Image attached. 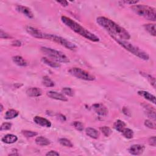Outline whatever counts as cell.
Wrapping results in <instances>:
<instances>
[{
	"label": "cell",
	"mask_w": 156,
	"mask_h": 156,
	"mask_svg": "<svg viewBox=\"0 0 156 156\" xmlns=\"http://www.w3.org/2000/svg\"><path fill=\"white\" fill-rule=\"evenodd\" d=\"M96 22L101 27L108 31L112 37L123 40H127L131 38L129 33L124 28L109 18L104 17H98L96 18Z\"/></svg>",
	"instance_id": "6da1fadb"
},
{
	"label": "cell",
	"mask_w": 156,
	"mask_h": 156,
	"mask_svg": "<svg viewBox=\"0 0 156 156\" xmlns=\"http://www.w3.org/2000/svg\"><path fill=\"white\" fill-rule=\"evenodd\" d=\"M61 21L65 26L70 28L71 30L78 34L84 37V38L93 42H98L100 41V38H99L98 36L90 32L87 29H86V28L82 26L81 24H79L73 20L71 19L70 18L65 16H62Z\"/></svg>",
	"instance_id": "7a4b0ae2"
},
{
	"label": "cell",
	"mask_w": 156,
	"mask_h": 156,
	"mask_svg": "<svg viewBox=\"0 0 156 156\" xmlns=\"http://www.w3.org/2000/svg\"><path fill=\"white\" fill-rule=\"evenodd\" d=\"M113 39H114L117 42H118V44L121 45L122 47H123L125 50L127 51H128L131 53L133 54L134 55L137 56L138 58H140L141 59H143L144 61H148L149 59V55L143 51L142 50H141L138 47L132 45V44L129 43L126 40H123L119 39L118 38L114 37H112Z\"/></svg>",
	"instance_id": "3957f363"
},
{
	"label": "cell",
	"mask_w": 156,
	"mask_h": 156,
	"mask_svg": "<svg viewBox=\"0 0 156 156\" xmlns=\"http://www.w3.org/2000/svg\"><path fill=\"white\" fill-rule=\"evenodd\" d=\"M132 10L137 15L142 17L148 20L155 21L156 20L155 9L146 5H134L131 7Z\"/></svg>",
	"instance_id": "277c9868"
},
{
	"label": "cell",
	"mask_w": 156,
	"mask_h": 156,
	"mask_svg": "<svg viewBox=\"0 0 156 156\" xmlns=\"http://www.w3.org/2000/svg\"><path fill=\"white\" fill-rule=\"evenodd\" d=\"M40 50L44 54L49 57L50 58H51L53 61H56L57 62L64 64L69 62V59L63 52L61 51L45 47H41Z\"/></svg>",
	"instance_id": "5b68a950"
},
{
	"label": "cell",
	"mask_w": 156,
	"mask_h": 156,
	"mask_svg": "<svg viewBox=\"0 0 156 156\" xmlns=\"http://www.w3.org/2000/svg\"><path fill=\"white\" fill-rule=\"evenodd\" d=\"M44 39H47L54 41L55 43L58 44L64 47L67 49L72 51H74L77 48V47L74 44H73L72 42H71L68 40H67L66 38H64L60 36L45 33Z\"/></svg>",
	"instance_id": "8992f818"
},
{
	"label": "cell",
	"mask_w": 156,
	"mask_h": 156,
	"mask_svg": "<svg viewBox=\"0 0 156 156\" xmlns=\"http://www.w3.org/2000/svg\"><path fill=\"white\" fill-rule=\"evenodd\" d=\"M68 73L76 78L84 81H92L95 79V77L89 72L77 67L70 68L68 70Z\"/></svg>",
	"instance_id": "52a82bcc"
},
{
	"label": "cell",
	"mask_w": 156,
	"mask_h": 156,
	"mask_svg": "<svg viewBox=\"0 0 156 156\" xmlns=\"http://www.w3.org/2000/svg\"><path fill=\"white\" fill-rule=\"evenodd\" d=\"M26 30L28 34H30L31 36H33L34 38L44 39L45 33H42L39 30L37 29V28H35L32 26H27L26 27Z\"/></svg>",
	"instance_id": "ba28073f"
},
{
	"label": "cell",
	"mask_w": 156,
	"mask_h": 156,
	"mask_svg": "<svg viewBox=\"0 0 156 156\" xmlns=\"http://www.w3.org/2000/svg\"><path fill=\"white\" fill-rule=\"evenodd\" d=\"M145 151V146L141 145H134L129 148V152L134 155L142 154Z\"/></svg>",
	"instance_id": "9c48e42d"
},
{
	"label": "cell",
	"mask_w": 156,
	"mask_h": 156,
	"mask_svg": "<svg viewBox=\"0 0 156 156\" xmlns=\"http://www.w3.org/2000/svg\"><path fill=\"white\" fill-rule=\"evenodd\" d=\"M16 10L23 14L25 16H26L27 18H34V14L32 12V11L31 10V9L30 8H28L26 6H21V5H18L16 6Z\"/></svg>",
	"instance_id": "30bf717a"
},
{
	"label": "cell",
	"mask_w": 156,
	"mask_h": 156,
	"mask_svg": "<svg viewBox=\"0 0 156 156\" xmlns=\"http://www.w3.org/2000/svg\"><path fill=\"white\" fill-rule=\"evenodd\" d=\"M47 95L49 98H50L51 99H54V100H59V101H68L67 98H66V96H64V94L58 93L57 92L49 91L47 92Z\"/></svg>",
	"instance_id": "8fae6325"
},
{
	"label": "cell",
	"mask_w": 156,
	"mask_h": 156,
	"mask_svg": "<svg viewBox=\"0 0 156 156\" xmlns=\"http://www.w3.org/2000/svg\"><path fill=\"white\" fill-rule=\"evenodd\" d=\"M94 111L100 116H106L108 113L107 108L101 104H95L93 106Z\"/></svg>",
	"instance_id": "7c38bea8"
},
{
	"label": "cell",
	"mask_w": 156,
	"mask_h": 156,
	"mask_svg": "<svg viewBox=\"0 0 156 156\" xmlns=\"http://www.w3.org/2000/svg\"><path fill=\"white\" fill-rule=\"evenodd\" d=\"M34 121L38 125H40L42 127H50L51 126V123L49 120H48L46 118H42L41 117H38V116L35 117L34 118Z\"/></svg>",
	"instance_id": "4fadbf2b"
},
{
	"label": "cell",
	"mask_w": 156,
	"mask_h": 156,
	"mask_svg": "<svg viewBox=\"0 0 156 156\" xmlns=\"http://www.w3.org/2000/svg\"><path fill=\"white\" fill-rule=\"evenodd\" d=\"M26 94L30 97H38L42 95V91L37 87H30L27 89Z\"/></svg>",
	"instance_id": "5bb4252c"
},
{
	"label": "cell",
	"mask_w": 156,
	"mask_h": 156,
	"mask_svg": "<svg viewBox=\"0 0 156 156\" xmlns=\"http://www.w3.org/2000/svg\"><path fill=\"white\" fill-rule=\"evenodd\" d=\"M138 94L140 96L143 97L148 101L154 104H155V96L152 94H151L150 93L146 92V91H138Z\"/></svg>",
	"instance_id": "9a60e30c"
},
{
	"label": "cell",
	"mask_w": 156,
	"mask_h": 156,
	"mask_svg": "<svg viewBox=\"0 0 156 156\" xmlns=\"http://www.w3.org/2000/svg\"><path fill=\"white\" fill-rule=\"evenodd\" d=\"M17 140H18V137L16 135H13V134L6 135L1 139V141L3 143H5L7 144L14 143H16Z\"/></svg>",
	"instance_id": "2e32d148"
},
{
	"label": "cell",
	"mask_w": 156,
	"mask_h": 156,
	"mask_svg": "<svg viewBox=\"0 0 156 156\" xmlns=\"http://www.w3.org/2000/svg\"><path fill=\"white\" fill-rule=\"evenodd\" d=\"M35 141L37 145H39V146H48L51 143L50 141L48 138H47L43 136L37 137L35 138Z\"/></svg>",
	"instance_id": "e0dca14e"
},
{
	"label": "cell",
	"mask_w": 156,
	"mask_h": 156,
	"mask_svg": "<svg viewBox=\"0 0 156 156\" xmlns=\"http://www.w3.org/2000/svg\"><path fill=\"white\" fill-rule=\"evenodd\" d=\"M143 107L146 109V115H148V117L155 121V110L148 104H144Z\"/></svg>",
	"instance_id": "ac0fdd59"
},
{
	"label": "cell",
	"mask_w": 156,
	"mask_h": 156,
	"mask_svg": "<svg viewBox=\"0 0 156 156\" xmlns=\"http://www.w3.org/2000/svg\"><path fill=\"white\" fill-rule=\"evenodd\" d=\"M12 61L18 66L26 67L27 65V62L22 58L21 56H20V55H16V56L13 57Z\"/></svg>",
	"instance_id": "d6986e66"
},
{
	"label": "cell",
	"mask_w": 156,
	"mask_h": 156,
	"mask_svg": "<svg viewBox=\"0 0 156 156\" xmlns=\"http://www.w3.org/2000/svg\"><path fill=\"white\" fill-rule=\"evenodd\" d=\"M19 115V112L15 109H10L8 110L4 115V118L6 120H11L15 118Z\"/></svg>",
	"instance_id": "ffe728a7"
},
{
	"label": "cell",
	"mask_w": 156,
	"mask_h": 156,
	"mask_svg": "<svg viewBox=\"0 0 156 156\" xmlns=\"http://www.w3.org/2000/svg\"><path fill=\"white\" fill-rule=\"evenodd\" d=\"M86 133L88 136L94 139H97L100 137V132L96 129L92 128V127H88V128H87L86 129Z\"/></svg>",
	"instance_id": "44dd1931"
},
{
	"label": "cell",
	"mask_w": 156,
	"mask_h": 156,
	"mask_svg": "<svg viewBox=\"0 0 156 156\" xmlns=\"http://www.w3.org/2000/svg\"><path fill=\"white\" fill-rule=\"evenodd\" d=\"M126 126V123L123 121H121L120 120L116 121L114 123V124H113V127H114V129L120 132H121L123 130V129L125 128Z\"/></svg>",
	"instance_id": "7402d4cb"
},
{
	"label": "cell",
	"mask_w": 156,
	"mask_h": 156,
	"mask_svg": "<svg viewBox=\"0 0 156 156\" xmlns=\"http://www.w3.org/2000/svg\"><path fill=\"white\" fill-rule=\"evenodd\" d=\"M41 61L43 62L45 64H46L52 68H58L61 67V65L59 64L58 63L54 62L53 61L50 60V59H48L47 58H42Z\"/></svg>",
	"instance_id": "603a6c76"
},
{
	"label": "cell",
	"mask_w": 156,
	"mask_h": 156,
	"mask_svg": "<svg viewBox=\"0 0 156 156\" xmlns=\"http://www.w3.org/2000/svg\"><path fill=\"white\" fill-rule=\"evenodd\" d=\"M145 30L151 35L155 36V24H146L143 26Z\"/></svg>",
	"instance_id": "cb8c5ba5"
},
{
	"label": "cell",
	"mask_w": 156,
	"mask_h": 156,
	"mask_svg": "<svg viewBox=\"0 0 156 156\" xmlns=\"http://www.w3.org/2000/svg\"><path fill=\"white\" fill-rule=\"evenodd\" d=\"M42 84L47 87H52L54 86V82L48 76H47L43 78Z\"/></svg>",
	"instance_id": "d4e9b609"
},
{
	"label": "cell",
	"mask_w": 156,
	"mask_h": 156,
	"mask_svg": "<svg viewBox=\"0 0 156 156\" xmlns=\"http://www.w3.org/2000/svg\"><path fill=\"white\" fill-rule=\"evenodd\" d=\"M123 134V135L126 138H128V139H131L134 136V132L132 129H129V128H126L125 127L124 129H123V130L121 132Z\"/></svg>",
	"instance_id": "484cf974"
},
{
	"label": "cell",
	"mask_w": 156,
	"mask_h": 156,
	"mask_svg": "<svg viewBox=\"0 0 156 156\" xmlns=\"http://www.w3.org/2000/svg\"><path fill=\"white\" fill-rule=\"evenodd\" d=\"M59 142L64 146L66 147H69V148H72L73 146V143H72V141H71L67 139V138H60L59 140Z\"/></svg>",
	"instance_id": "4316f807"
},
{
	"label": "cell",
	"mask_w": 156,
	"mask_h": 156,
	"mask_svg": "<svg viewBox=\"0 0 156 156\" xmlns=\"http://www.w3.org/2000/svg\"><path fill=\"white\" fill-rule=\"evenodd\" d=\"M100 131L103 132V134L106 136V137H109L112 133V131L110 127L107 126H103L100 127Z\"/></svg>",
	"instance_id": "83f0119b"
},
{
	"label": "cell",
	"mask_w": 156,
	"mask_h": 156,
	"mask_svg": "<svg viewBox=\"0 0 156 156\" xmlns=\"http://www.w3.org/2000/svg\"><path fill=\"white\" fill-rule=\"evenodd\" d=\"M22 134L26 138H31V137H35L36 135H37V133L34 131H27V130H24V131H22Z\"/></svg>",
	"instance_id": "f1b7e54d"
},
{
	"label": "cell",
	"mask_w": 156,
	"mask_h": 156,
	"mask_svg": "<svg viewBox=\"0 0 156 156\" xmlns=\"http://www.w3.org/2000/svg\"><path fill=\"white\" fill-rule=\"evenodd\" d=\"M142 75H143V76H145L149 81V82H150V84L152 85V86L154 88H155V78L152 76L150 75L147 74V73H143Z\"/></svg>",
	"instance_id": "f546056e"
},
{
	"label": "cell",
	"mask_w": 156,
	"mask_h": 156,
	"mask_svg": "<svg viewBox=\"0 0 156 156\" xmlns=\"http://www.w3.org/2000/svg\"><path fill=\"white\" fill-rule=\"evenodd\" d=\"M62 92L64 95H66L68 96H73V95H74L73 90L72 89L68 88V87L63 88V89L62 90Z\"/></svg>",
	"instance_id": "4dcf8cb0"
},
{
	"label": "cell",
	"mask_w": 156,
	"mask_h": 156,
	"mask_svg": "<svg viewBox=\"0 0 156 156\" xmlns=\"http://www.w3.org/2000/svg\"><path fill=\"white\" fill-rule=\"evenodd\" d=\"M73 126L75 127V128L79 131H82L84 129V125L82 123L79 121H74L73 123Z\"/></svg>",
	"instance_id": "1f68e13d"
},
{
	"label": "cell",
	"mask_w": 156,
	"mask_h": 156,
	"mask_svg": "<svg viewBox=\"0 0 156 156\" xmlns=\"http://www.w3.org/2000/svg\"><path fill=\"white\" fill-rule=\"evenodd\" d=\"M145 125L148 127L149 129H155L156 128V126H155V122H153L149 120H145Z\"/></svg>",
	"instance_id": "d6a6232c"
},
{
	"label": "cell",
	"mask_w": 156,
	"mask_h": 156,
	"mask_svg": "<svg viewBox=\"0 0 156 156\" xmlns=\"http://www.w3.org/2000/svg\"><path fill=\"white\" fill-rule=\"evenodd\" d=\"M12 127V124L10 123H4L2 124L1 126V128H0V130L1 131H7L11 129Z\"/></svg>",
	"instance_id": "836d02e7"
},
{
	"label": "cell",
	"mask_w": 156,
	"mask_h": 156,
	"mask_svg": "<svg viewBox=\"0 0 156 156\" xmlns=\"http://www.w3.org/2000/svg\"><path fill=\"white\" fill-rule=\"evenodd\" d=\"M155 143H156V138L155 136L151 137L149 138V143L151 146L155 147Z\"/></svg>",
	"instance_id": "e575fe53"
},
{
	"label": "cell",
	"mask_w": 156,
	"mask_h": 156,
	"mask_svg": "<svg viewBox=\"0 0 156 156\" xmlns=\"http://www.w3.org/2000/svg\"><path fill=\"white\" fill-rule=\"evenodd\" d=\"M0 37H1V38L7 39V38H10V36L8 34H7L6 33L4 32V31L1 30V31H0Z\"/></svg>",
	"instance_id": "d590c367"
},
{
	"label": "cell",
	"mask_w": 156,
	"mask_h": 156,
	"mask_svg": "<svg viewBox=\"0 0 156 156\" xmlns=\"http://www.w3.org/2000/svg\"><path fill=\"white\" fill-rule=\"evenodd\" d=\"M59 155L60 154H59V152H56L55 151H50V152H47L46 154V155H47V156H48V155H50V156H55V155Z\"/></svg>",
	"instance_id": "8d00e7d4"
},
{
	"label": "cell",
	"mask_w": 156,
	"mask_h": 156,
	"mask_svg": "<svg viewBox=\"0 0 156 156\" xmlns=\"http://www.w3.org/2000/svg\"><path fill=\"white\" fill-rule=\"evenodd\" d=\"M12 45L15 47H21V43L19 40H15L12 42Z\"/></svg>",
	"instance_id": "74e56055"
},
{
	"label": "cell",
	"mask_w": 156,
	"mask_h": 156,
	"mask_svg": "<svg viewBox=\"0 0 156 156\" xmlns=\"http://www.w3.org/2000/svg\"><path fill=\"white\" fill-rule=\"evenodd\" d=\"M122 2L125 4H129L131 5H135L138 3V1H123Z\"/></svg>",
	"instance_id": "f35d334b"
},
{
	"label": "cell",
	"mask_w": 156,
	"mask_h": 156,
	"mask_svg": "<svg viewBox=\"0 0 156 156\" xmlns=\"http://www.w3.org/2000/svg\"><path fill=\"white\" fill-rule=\"evenodd\" d=\"M57 2L61 4L62 6H64V7H66L68 5V3L67 1H57Z\"/></svg>",
	"instance_id": "ab89813d"
},
{
	"label": "cell",
	"mask_w": 156,
	"mask_h": 156,
	"mask_svg": "<svg viewBox=\"0 0 156 156\" xmlns=\"http://www.w3.org/2000/svg\"><path fill=\"white\" fill-rule=\"evenodd\" d=\"M123 113H124V114L126 115H127V116H129V117H131L129 114H128V113H131L129 112V110L128 109H127V108H126V107H124L123 108Z\"/></svg>",
	"instance_id": "60d3db41"
},
{
	"label": "cell",
	"mask_w": 156,
	"mask_h": 156,
	"mask_svg": "<svg viewBox=\"0 0 156 156\" xmlns=\"http://www.w3.org/2000/svg\"><path fill=\"white\" fill-rule=\"evenodd\" d=\"M58 118H59V120H60V119H62V120H61L62 121H64L66 120V118H65V117L63 115H59Z\"/></svg>",
	"instance_id": "b9f144b4"
},
{
	"label": "cell",
	"mask_w": 156,
	"mask_h": 156,
	"mask_svg": "<svg viewBox=\"0 0 156 156\" xmlns=\"http://www.w3.org/2000/svg\"><path fill=\"white\" fill-rule=\"evenodd\" d=\"M0 108H1V112H3V106L2 104H1V107H0Z\"/></svg>",
	"instance_id": "7bdbcfd3"
}]
</instances>
